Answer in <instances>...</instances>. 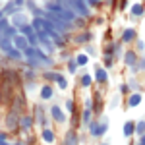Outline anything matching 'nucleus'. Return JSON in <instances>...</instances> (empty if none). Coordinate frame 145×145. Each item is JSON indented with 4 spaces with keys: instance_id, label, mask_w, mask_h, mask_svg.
<instances>
[{
    "instance_id": "obj_2",
    "label": "nucleus",
    "mask_w": 145,
    "mask_h": 145,
    "mask_svg": "<svg viewBox=\"0 0 145 145\" xmlns=\"http://www.w3.org/2000/svg\"><path fill=\"white\" fill-rule=\"evenodd\" d=\"M22 33L25 35V39H27L31 45H37V31L33 29V25H23Z\"/></svg>"
},
{
    "instance_id": "obj_25",
    "label": "nucleus",
    "mask_w": 145,
    "mask_h": 145,
    "mask_svg": "<svg viewBox=\"0 0 145 145\" xmlns=\"http://www.w3.org/2000/svg\"><path fill=\"white\" fill-rule=\"evenodd\" d=\"M76 68H78V62H70V66H68V70H70L72 74L76 72Z\"/></svg>"
},
{
    "instance_id": "obj_3",
    "label": "nucleus",
    "mask_w": 145,
    "mask_h": 145,
    "mask_svg": "<svg viewBox=\"0 0 145 145\" xmlns=\"http://www.w3.org/2000/svg\"><path fill=\"white\" fill-rule=\"evenodd\" d=\"M14 43H16V48H18V50H23V52H25V50L29 48V41H27L23 35H18V37L14 39Z\"/></svg>"
},
{
    "instance_id": "obj_29",
    "label": "nucleus",
    "mask_w": 145,
    "mask_h": 145,
    "mask_svg": "<svg viewBox=\"0 0 145 145\" xmlns=\"http://www.w3.org/2000/svg\"><path fill=\"white\" fill-rule=\"evenodd\" d=\"M103 145H108V143H103Z\"/></svg>"
},
{
    "instance_id": "obj_22",
    "label": "nucleus",
    "mask_w": 145,
    "mask_h": 145,
    "mask_svg": "<svg viewBox=\"0 0 145 145\" xmlns=\"http://www.w3.org/2000/svg\"><path fill=\"white\" fill-rule=\"evenodd\" d=\"M81 85H85V87L91 85V78L87 76V74H83V76H81Z\"/></svg>"
},
{
    "instance_id": "obj_28",
    "label": "nucleus",
    "mask_w": 145,
    "mask_h": 145,
    "mask_svg": "<svg viewBox=\"0 0 145 145\" xmlns=\"http://www.w3.org/2000/svg\"><path fill=\"white\" fill-rule=\"evenodd\" d=\"M141 145H145V135H143V137H141Z\"/></svg>"
},
{
    "instance_id": "obj_7",
    "label": "nucleus",
    "mask_w": 145,
    "mask_h": 145,
    "mask_svg": "<svg viewBox=\"0 0 145 145\" xmlns=\"http://www.w3.org/2000/svg\"><path fill=\"white\" fill-rule=\"evenodd\" d=\"M66 145H78V135H76V132H68Z\"/></svg>"
},
{
    "instance_id": "obj_13",
    "label": "nucleus",
    "mask_w": 145,
    "mask_h": 145,
    "mask_svg": "<svg viewBox=\"0 0 145 145\" xmlns=\"http://www.w3.org/2000/svg\"><path fill=\"white\" fill-rule=\"evenodd\" d=\"M134 37H135V31H134V29H126V31H124V37H122V39H124V41H132Z\"/></svg>"
},
{
    "instance_id": "obj_15",
    "label": "nucleus",
    "mask_w": 145,
    "mask_h": 145,
    "mask_svg": "<svg viewBox=\"0 0 145 145\" xmlns=\"http://www.w3.org/2000/svg\"><path fill=\"white\" fill-rule=\"evenodd\" d=\"M132 14H134V16H141V14H143V6H141V4H135L134 8H132Z\"/></svg>"
},
{
    "instance_id": "obj_5",
    "label": "nucleus",
    "mask_w": 145,
    "mask_h": 145,
    "mask_svg": "<svg viewBox=\"0 0 145 145\" xmlns=\"http://www.w3.org/2000/svg\"><path fill=\"white\" fill-rule=\"evenodd\" d=\"M106 132V124H103V126H99V124H91V134L93 135H103Z\"/></svg>"
},
{
    "instance_id": "obj_12",
    "label": "nucleus",
    "mask_w": 145,
    "mask_h": 145,
    "mask_svg": "<svg viewBox=\"0 0 145 145\" xmlns=\"http://www.w3.org/2000/svg\"><path fill=\"white\" fill-rule=\"evenodd\" d=\"M56 81H58V87H60V89H66V87H68V81L64 79V76L56 74Z\"/></svg>"
},
{
    "instance_id": "obj_23",
    "label": "nucleus",
    "mask_w": 145,
    "mask_h": 145,
    "mask_svg": "<svg viewBox=\"0 0 145 145\" xmlns=\"http://www.w3.org/2000/svg\"><path fill=\"white\" fill-rule=\"evenodd\" d=\"M66 108H68V112H70V114L74 112V101H70V99L66 101Z\"/></svg>"
},
{
    "instance_id": "obj_18",
    "label": "nucleus",
    "mask_w": 145,
    "mask_h": 145,
    "mask_svg": "<svg viewBox=\"0 0 145 145\" xmlns=\"http://www.w3.org/2000/svg\"><path fill=\"white\" fill-rule=\"evenodd\" d=\"M22 126L25 128V130H29V128H31V118H29V116L22 118Z\"/></svg>"
},
{
    "instance_id": "obj_6",
    "label": "nucleus",
    "mask_w": 145,
    "mask_h": 145,
    "mask_svg": "<svg viewBox=\"0 0 145 145\" xmlns=\"http://www.w3.org/2000/svg\"><path fill=\"white\" fill-rule=\"evenodd\" d=\"M95 78H97V81H101V83H105L106 79H108V76H106V72L103 70V68H97V72H95Z\"/></svg>"
},
{
    "instance_id": "obj_8",
    "label": "nucleus",
    "mask_w": 145,
    "mask_h": 145,
    "mask_svg": "<svg viewBox=\"0 0 145 145\" xmlns=\"http://www.w3.org/2000/svg\"><path fill=\"white\" fill-rule=\"evenodd\" d=\"M135 130V124L134 122H126L124 124V135H130Z\"/></svg>"
},
{
    "instance_id": "obj_9",
    "label": "nucleus",
    "mask_w": 145,
    "mask_h": 145,
    "mask_svg": "<svg viewBox=\"0 0 145 145\" xmlns=\"http://www.w3.org/2000/svg\"><path fill=\"white\" fill-rule=\"evenodd\" d=\"M128 103H130V106H137V105L141 103V95H137V93H135V95H132Z\"/></svg>"
},
{
    "instance_id": "obj_27",
    "label": "nucleus",
    "mask_w": 145,
    "mask_h": 145,
    "mask_svg": "<svg viewBox=\"0 0 145 145\" xmlns=\"http://www.w3.org/2000/svg\"><path fill=\"white\" fill-rule=\"evenodd\" d=\"M12 12H14V6H6L4 8V14H12Z\"/></svg>"
},
{
    "instance_id": "obj_30",
    "label": "nucleus",
    "mask_w": 145,
    "mask_h": 145,
    "mask_svg": "<svg viewBox=\"0 0 145 145\" xmlns=\"http://www.w3.org/2000/svg\"><path fill=\"white\" fill-rule=\"evenodd\" d=\"M18 145H22V143H18Z\"/></svg>"
},
{
    "instance_id": "obj_26",
    "label": "nucleus",
    "mask_w": 145,
    "mask_h": 145,
    "mask_svg": "<svg viewBox=\"0 0 145 145\" xmlns=\"http://www.w3.org/2000/svg\"><path fill=\"white\" fill-rule=\"evenodd\" d=\"M45 78L46 79H56V74L54 72H48V74H45Z\"/></svg>"
},
{
    "instance_id": "obj_10",
    "label": "nucleus",
    "mask_w": 145,
    "mask_h": 145,
    "mask_svg": "<svg viewBox=\"0 0 145 145\" xmlns=\"http://www.w3.org/2000/svg\"><path fill=\"white\" fill-rule=\"evenodd\" d=\"M43 139L50 143V141H54V134H52V132H50V130L46 128V130H43Z\"/></svg>"
},
{
    "instance_id": "obj_4",
    "label": "nucleus",
    "mask_w": 145,
    "mask_h": 145,
    "mask_svg": "<svg viewBox=\"0 0 145 145\" xmlns=\"http://www.w3.org/2000/svg\"><path fill=\"white\" fill-rule=\"evenodd\" d=\"M50 114H52V118H54L56 122H64V120H66V116L62 114V110H60L58 106H52V108H50Z\"/></svg>"
},
{
    "instance_id": "obj_14",
    "label": "nucleus",
    "mask_w": 145,
    "mask_h": 145,
    "mask_svg": "<svg viewBox=\"0 0 145 145\" xmlns=\"http://www.w3.org/2000/svg\"><path fill=\"white\" fill-rule=\"evenodd\" d=\"M6 54H10L12 58H16V60H18V58H22V54L18 52V48H16V46H12V48L8 50V52H6Z\"/></svg>"
},
{
    "instance_id": "obj_21",
    "label": "nucleus",
    "mask_w": 145,
    "mask_h": 145,
    "mask_svg": "<svg viewBox=\"0 0 145 145\" xmlns=\"http://www.w3.org/2000/svg\"><path fill=\"white\" fill-rule=\"evenodd\" d=\"M14 23H16V25H25V18H23V16H16V18H14Z\"/></svg>"
},
{
    "instance_id": "obj_16",
    "label": "nucleus",
    "mask_w": 145,
    "mask_h": 145,
    "mask_svg": "<svg viewBox=\"0 0 145 145\" xmlns=\"http://www.w3.org/2000/svg\"><path fill=\"white\" fill-rule=\"evenodd\" d=\"M87 60H89V58H87L85 54H79L76 62H78V66H85V64H87Z\"/></svg>"
},
{
    "instance_id": "obj_19",
    "label": "nucleus",
    "mask_w": 145,
    "mask_h": 145,
    "mask_svg": "<svg viewBox=\"0 0 145 145\" xmlns=\"http://www.w3.org/2000/svg\"><path fill=\"white\" fill-rule=\"evenodd\" d=\"M89 118H91V110L87 108V110H83V114H81V120H83V124L89 122Z\"/></svg>"
},
{
    "instance_id": "obj_20",
    "label": "nucleus",
    "mask_w": 145,
    "mask_h": 145,
    "mask_svg": "<svg viewBox=\"0 0 145 145\" xmlns=\"http://www.w3.org/2000/svg\"><path fill=\"white\" fill-rule=\"evenodd\" d=\"M135 132L145 135V122H137V126H135Z\"/></svg>"
},
{
    "instance_id": "obj_17",
    "label": "nucleus",
    "mask_w": 145,
    "mask_h": 145,
    "mask_svg": "<svg viewBox=\"0 0 145 145\" xmlns=\"http://www.w3.org/2000/svg\"><path fill=\"white\" fill-rule=\"evenodd\" d=\"M134 62H135V54H134V52H128V54H126V64L132 66Z\"/></svg>"
},
{
    "instance_id": "obj_24",
    "label": "nucleus",
    "mask_w": 145,
    "mask_h": 145,
    "mask_svg": "<svg viewBox=\"0 0 145 145\" xmlns=\"http://www.w3.org/2000/svg\"><path fill=\"white\" fill-rule=\"evenodd\" d=\"M0 25H2V31L10 29V25H8V22H6V18H2V20H0Z\"/></svg>"
},
{
    "instance_id": "obj_11",
    "label": "nucleus",
    "mask_w": 145,
    "mask_h": 145,
    "mask_svg": "<svg viewBox=\"0 0 145 145\" xmlns=\"http://www.w3.org/2000/svg\"><path fill=\"white\" fill-rule=\"evenodd\" d=\"M41 97H43V99H50V97H52V89H50L48 85H45V87L41 89Z\"/></svg>"
},
{
    "instance_id": "obj_1",
    "label": "nucleus",
    "mask_w": 145,
    "mask_h": 145,
    "mask_svg": "<svg viewBox=\"0 0 145 145\" xmlns=\"http://www.w3.org/2000/svg\"><path fill=\"white\" fill-rule=\"evenodd\" d=\"M87 2H81V0H72V2H64V6H66L68 10H74L76 14L79 16H87L89 10H87V6H85Z\"/></svg>"
}]
</instances>
